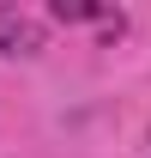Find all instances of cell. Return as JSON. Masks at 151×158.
<instances>
[{"instance_id": "1", "label": "cell", "mask_w": 151, "mask_h": 158, "mask_svg": "<svg viewBox=\"0 0 151 158\" xmlns=\"http://www.w3.org/2000/svg\"><path fill=\"white\" fill-rule=\"evenodd\" d=\"M60 24H109V31H121V12H109V6H85V0H55L48 6Z\"/></svg>"}, {"instance_id": "2", "label": "cell", "mask_w": 151, "mask_h": 158, "mask_svg": "<svg viewBox=\"0 0 151 158\" xmlns=\"http://www.w3.org/2000/svg\"><path fill=\"white\" fill-rule=\"evenodd\" d=\"M0 43L12 49V55H37L42 49V31L30 19H12V12H0Z\"/></svg>"}]
</instances>
